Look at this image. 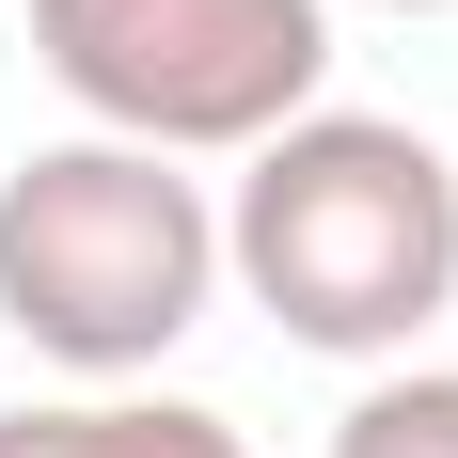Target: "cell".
Returning a JSON list of instances; mask_svg holds the SVG:
<instances>
[{
  "instance_id": "cell-5",
  "label": "cell",
  "mask_w": 458,
  "mask_h": 458,
  "mask_svg": "<svg viewBox=\"0 0 458 458\" xmlns=\"http://www.w3.org/2000/svg\"><path fill=\"white\" fill-rule=\"evenodd\" d=\"M332 458H458V364H379L332 411Z\"/></svg>"
},
{
  "instance_id": "cell-2",
  "label": "cell",
  "mask_w": 458,
  "mask_h": 458,
  "mask_svg": "<svg viewBox=\"0 0 458 458\" xmlns=\"http://www.w3.org/2000/svg\"><path fill=\"white\" fill-rule=\"evenodd\" d=\"M222 317V190L158 142H32L0 174V332L47 379H158Z\"/></svg>"
},
{
  "instance_id": "cell-6",
  "label": "cell",
  "mask_w": 458,
  "mask_h": 458,
  "mask_svg": "<svg viewBox=\"0 0 458 458\" xmlns=\"http://www.w3.org/2000/svg\"><path fill=\"white\" fill-rule=\"evenodd\" d=\"M364 16H458V0H364Z\"/></svg>"
},
{
  "instance_id": "cell-1",
  "label": "cell",
  "mask_w": 458,
  "mask_h": 458,
  "mask_svg": "<svg viewBox=\"0 0 458 458\" xmlns=\"http://www.w3.org/2000/svg\"><path fill=\"white\" fill-rule=\"evenodd\" d=\"M222 284L317 364H427L458 317V158L411 111H301L222 190Z\"/></svg>"
},
{
  "instance_id": "cell-3",
  "label": "cell",
  "mask_w": 458,
  "mask_h": 458,
  "mask_svg": "<svg viewBox=\"0 0 458 458\" xmlns=\"http://www.w3.org/2000/svg\"><path fill=\"white\" fill-rule=\"evenodd\" d=\"M32 64L95 142L253 158L332 95V0H32Z\"/></svg>"
},
{
  "instance_id": "cell-4",
  "label": "cell",
  "mask_w": 458,
  "mask_h": 458,
  "mask_svg": "<svg viewBox=\"0 0 458 458\" xmlns=\"http://www.w3.org/2000/svg\"><path fill=\"white\" fill-rule=\"evenodd\" d=\"M0 458H253L237 411L206 395H158V379H64V395H16Z\"/></svg>"
}]
</instances>
